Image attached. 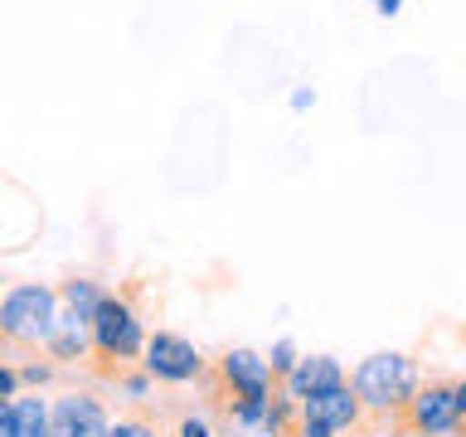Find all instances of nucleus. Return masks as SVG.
<instances>
[{
  "label": "nucleus",
  "mask_w": 466,
  "mask_h": 437,
  "mask_svg": "<svg viewBox=\"0 0 466 437\" xmlns=\"http://www.w3.org/2000/svg\"><path fill=\"white\" fill-rule=\"evenodd\" d=\"M54 306H58V297L39 282L5 291V301H0V335H10V340H49L58 326Z\"/></svg>",
  "instance_id": "f257e3e1"
},
{
  "label": "nucleus",
  "mask_w": 466,
  "mask_h": 437,
  "mask_svg": "<svg viewBox=\"0 0 466 437\" xmlns=\"http://www.w3.org/2000/svg\"><path fill=\"white\" fill-rule=\"evenodd\" d=\"M413 389V364L403 355H374L355 370V399L370 408H393Z\"/></svg>",
  "instance_id": "f03ea898"
},
{
  "label": "nucleus",
  "mask_w": 466,
  "mask_h": 437,
  "mask_svg": "<svg viewBox=\"0 0 466 437\" xmlns=\"http://www.w3.org/2000/svg\"><path fill=\"white\" fill-rule=\"evenodd\" d=\"M87 326H93V340H97V350L107 360H127V355L141 350V320H137V311H131L122 297H102Z\"/></svg>",
  "instance_id": "7ed1b4c3"
},
{
  "label": "nucleus",
  "mask_w": 466,
  "mask_h": 437,
  "mask_svg": "<svg viewBox=\"0 0 466 437\" xmlns=\"http://www.w3.org/2000/svg\"><path fill=\"white\" fill-rule=\"evenodd\" d=\"M301 413V437H335L340 428L360 418V399L345 384H335L326 393H311V399H297Z\"/></svg>",
  "instance_id": "20e7f679"
},
{
  "label": "nucleus",
  "mask_w": 466,
  "mask_h": 437,
  "mask_svg": "<svg viewBox=\"0 0 466 437\" xmlns=\"http://www.w3.org/2000/svg\"><path fill=\"white\" fill-rule=\"evenodd\" d=\"M146 370L166 384H185V379L199 374V350L185 340V335H170V330H156L146 340Z\"/></svg>",
  "instance_id": "39448f33"
},
{
  "label": "nucleus",
  "mask_w": 466,
  "mask_h": 437,
  "mask_svg": "<svg viewBox=\"0 0 466 437\" xmlns=\"http://www.w3.org/2000/svg\"><path fill=\"white\" fill-rule=\"evenodd\" d=\"M107 408L87 393H64L49 408V437H107Z\"/></svg>",
  "instance_id": "423d86ee"
},
{
  "label": "nucleus",
  "mask_w": 466,
  "mask_h": 437,
  "mask_svg": "<svg viewBox=\"0 0 466 437\" xmlns=\"http://www.w3.org/2000/svg\"><path fill=\"white\" fill-rule=\"evenodd\" d=\"M218 370H224V384L233 389V399H238V403H262V399H268L272 370H268V360L253 355V350H228Z\"/></svg>",
  "instance_id": "0eeeda50"
},
{
  "label": "nucleus",
  "mask_w": 466,
  "mask_h": 437,
  "mask_svg": "<svg viewBox=\"0 0 466 437\" xmlns=\"http://www.w3.org/2000/svg\"><path fill=\"white\" fill-rule=\"evenodd\" d=\"M335 384H345V374L335 360H301L297 370H291V399H311V393H326Z\"/></svg>",
  "instance_id": "6e6552de"
},
{
  "label": "nucleus",
  "mask_w": 466,
  "mask_h": 437,
  "mask_svg": "<svg viewBox=\"0 0 466 437\" xmlns=\"http://www.w3.org/2000/svg\"><path fill=\"white\" fill-rule=\"evenodd\" d=\"M413 422L422 432H447L457 422V403H451V389H428L413 399Z\"/></svg>",
  "instance_id": "1a4fd4ad"
},
{
  "label": "nucleus",
  "mask_w": 466,
  "mask_h": 437,
  "mask_svg": "<svg viewBox=\"0 0 466 437\" xmlns=\"http://www.w3.org/2000/svg\"><path fill=\"white\" fill-rule=\"evenodd\" d=\"M10 437H49V408L39 399H15L10 403Z\"/></svg>",
  "instance_id": "9d476101"
},
{
  "label": "nucleus",
  "mask_w": 466,
  "mask_h": 437,
  "mask_svg": "<svg viewBox=\"0 0 466 437\" xmlns=\"http://www.w3.org/2000/svg\"><path fill=\"white\" fill-rule=\"evenodd\" d=\"M64 301L73 306V320H68V326H78V320H93L97 301H102V291L87 282V277H73V282L64 287Z\"/></svg>",
  "instance_id": "9b49d317"
},
{
  "label": "nucleus",
  "mask_w": 466,
  "mask_h": 437,
  "mask_svg": "<svg viewBox=\"0 0 466 437\" xmlns=\"http://www.w3.org/2000/svg\"><path fill=\"white\" fill-rule=\"evenodd\" d=\"M107 437H156L151 422H141V418H122V422H112Z\"/></svg>",
  "instance_id": "f8f14e48"
},
{
  "label": "nucleus",
  "mask_w": 466,
  "mask_h": 437,
  "mask_svg": "<svg viewBox=\"0 0 466 437\" xmlns=\"http://www.w3.org/2000/svg\"><path fill=\"white\" fill-rule=\"evenodd\" d=\"M180 437H209V428H204V422H195V418H185V422H180Z\"/></svg>",
  "instance_id": "ddd939ff"
},
{
  "label": "nucleus",
  "mask_w": 466,
  "mask_h": 437,
  "mask_svg": "<svg viewBox=\"0 0 466 437\" xmlns=\"http://www.w3.org/2000/svg\"><path fill=\"white\" fill-rule=\"evenodd\" d=\"M451 403H457V418H466V384L451 389Z\"/></svg>",
  "instance_id": "4468645a"
},
{
  "label": "nucleus",
  "mask_w": 466,
  "mask_h": 437,
  "mask_svg": "<svg viewBox=\"0 0 466 437\" xmlns=\"http://www.w3.org/2000/svg\"><path fill=\"white\" fill-rule=\"evenodd\" d=\"M0 437H10V403L0 399Z\"/></svg>",
  "instance_id": "2eb2a0df"
},
{
  "label": "nucleus",
  "mask_w": 466,
  "mask_h": 437,
  "mask_svg": "<svg viewBox=\"0 0 466 437\" xmlns=\"http://www.w3.org/2000/svg\"><path fill=\"white\" fill-rule=\"evenodd\" d=\"M5 393H15V374L0 370V399H5Z\"/></svg>",
  "instance_id": "dca6fc26"
},
{
  "label": "nucleus",
  "mask_w": 466,
  "mask_h": 437,
  "mask_svg": "<svg viewBox=\"0 0 466 437\" xmlns=\"http://www.w3.org/2000/svg\"><path fill=\"white\" fill-rule=\"evenodd\" d=\"M374 5L384 10V15H393V10H399V0H374Z\"/></svg>",
  "instance_id": "f3484780"
}]
</instances>
